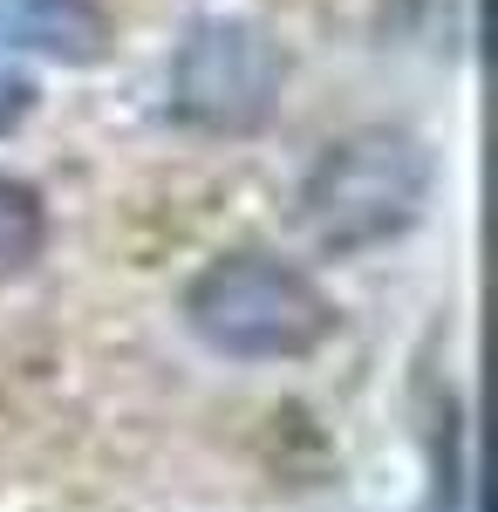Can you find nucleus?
I'll return each instance as SVG.
<instances>
[{"label":"nucleus","instance_id":"nucleus-6","mask_svg":"<svg viewBox=\"0 0 498 512\" xmlns=\"http://www.w3.org/2000/svg\"><path fill=\"white\" fill-rule=\"evenodd\" d=\"M28 103H35V82L21 76L14 62H0V130H14V123L28 117Z\"/></svg>","mask_w":498,"mask_h":512},{"label":"nucleus","instance_id":"nucleus-2","mask_svg":"<svg viewBox=\"0 0 498 512\" xmlns=\"http://www.w3.org/2000/svg\"><path fill=\"white\" fill-rule=\"evenodd\" d=\"M328 287L280 253H219L185 287V328L232 362H301L335 335Z\"/></svg>","mask_w":498,"mask_h":512},{"label":"nucleus","instance_id":"nucleus-5","mask_svg":"<svg viewBox=\"0 0 498 512\" xmlns=\"http://www.w3.org/2000/svg\"><path fill=\"white\" fill-rule=\"evenodd\" d=\"M41 253H48V205L28 178L0 171V280L28 274Z\"/></svg>","mask_w":498,"mask_h":512},{"label":"nucleus","instance_id":"nucleus-1","mask_svg":"<svg viewBox=\"0 0 498 512\" xmlns=\"http://www.w3.org/2000/svg\"><path fill=\"white\" fill-rule=\"evenodd\" d=\"M430 185H437V158L423 151V137L396 123L348 130L301 178V233L335 260L376 253L423 219Z\"/></svg>","mask_w":498,"mask_h":512},{"label":"nucleus","instance_id":"nucleus-3","mask_svg":"<svg viewBox=\"0 0 498 512\" xmlns=\"http://www.w3.org/2000/svg\"><path fill=\"white\" fill-rule=\"evenodd\" d=\"M287 89V48L253 14H198L171 55V117L205 137L267 130Z\"/></svg>","mask_w":498,"mask_h":512},{"label":"nucleus","instance_id":"nucleus-4","mask_svg":"<svg viewBox=\"0 0 498 512\" xmlns=\"http://www.w3.org/2000/svg\"><path fill=\"white\" fill-rule=\"evenodd\" d=\"M0 48L96 62L110 48V14H103V0H0Z\"/></svg>","mask_w":498,"mask_h":512}]
</instances>
